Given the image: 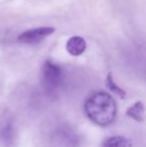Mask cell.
<instances>
[{"instance_id":"ba28073f","label":"cell","mask_w":146,"mask_h":147,"mask_svg":"<svg viewBox=\"0 0 146 147\" xmlns=\"http://www.w3.org/2000/svg\"><path fill=\"white\" fill-rule=\"evenodd\" d=\"M103 147H130V142L122 136H113L104 142Z\"/></svg>"},{"instance_id":"5b68a950","label":"cell","mask_w":146,"mask_h":147,"mask_svg":"<svg viewBox=\"0 0 146 147\" xmlns=\"http://www.w3.org/2000/svg\"><path fill=\"white\" fill-rule=\"evenodd\" d=\"M54 32L55 28L53 27L32 28V29L24 31L23 33H21L18 36L17 40L20 43H24V44H36V43L42 41L44 38L50 36Z\"/></svg>"},{"instance_id":"277c9868","label":"cell","mask_w":146,"mask_h":147,"mask_svg":"<svg viewBox=\"0 0 146 147\" xmlns=\"http://www.w3.org/2000/svg\"><path fill=\"white\" fill-rule=\"evenodd\" d=\"M16 137L13 117L8 113H4L0 117V141L6 147H11Z\"/></svg>"},{"instance_id":"9c48e42d","label":"cell","mask_w":146,"mask_h":147,"mask_svg":"<svg viewBox=\"0 0 146 147\" xmlns=\"http://www.w3.org/2000/svg\"><path fill=\"white\" fill-rule=\"evenodd\" d=\"M107 85H108V87H109L110 90H112L113 92H115L116 94L120 95L121 97H124V95H125L124 90H122L119 86L116 85V83H115L114 80H113L112 74L111 73L108 74V76H107Z\"/></svg>"},{"instance_id":"6da1fadb","label":"cell","mask_w":146,"mask_h":147,"mask_svg":"<svg viewBox=\"0 0 146 147\" xmlns=\"http://www.w3.org/2000/svg\"><path fill=\"white\" fill-rule=\"evenodd\" d=\"M84 111L87 117L99 126H108L116 117V102L106 92H96L86 100Z\"/></svg>"},{"instance_id":"3957f363","label":"cell","mask_w":146,"mask_h":147,"mask_svg":"<svg viewBox=\"0 0 146 147\" xmlns=\"http://www.w3.org/2000/svg\"><path fill=\"white\" fill-rule=\"evenodd\" d=\"M53 147H79L80 137L70 127L60 126L51 135Z\"/></svg>"},{"instance_id":"52a82bcc","label":"cell","mask_w":146,"mask_h":147,"mask_svg":"<svg viewBox=\"0 0 146 147\" xmlns=\"http://www.w3.org/2000/svg\"><path fill=\"white\" fill-rule=\"evenodd\" d=\"M126 114L132 119L141 122L145 119V108L142 102H136L130 106L127 110Z\"/></svg>"},{"instance_id":"7a4b0ae2","label":"cell","mask_w":146,"mask_h":147,"mask_svg":"<svg viewBox=\"0 0 146 147\" xmlns=\"http://www.w3.org/2000/svg\"><path fill=\"white\" fill-rule=\"evenodd\" d=\"M63 83V70L58 64L46 61L42 67V85L49 95L59 90Z\"/></svg>"},{"instance_id":"8992f818","label":"cell","mask_w":146,"mask_h":147,"mask_svg":"<svg viewBox=\"0 0 146 147\" xmlns=\"http://www.w3.org/2000/svg\"><path fill=\"white\" fill-rule=\"evenodd\" d=\"M86 41L81 36H72L66 42V50L72 56H79L86 50Z\"/></svg>"}]
</instances>
